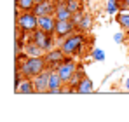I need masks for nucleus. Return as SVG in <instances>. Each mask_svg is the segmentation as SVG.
I'll return each mask as SVG.
<instances>
[{
    "label": "nucleus",
    "instance_id": "2eb2a0df",
    "mask_svg": "<svg viewBox=\"0 0 129 122\" xmlns=\"http://www.w3.org/2000/svg\"><path fill=\"white\" fill-rule=\"evenodd\" d=\"M18 94H33L35 93V85H33V80L31 79H23V82L14 89Z\"/></svg>",
    "mask_w": 129,
    "mask_h": 122
},
{
    "label": "nucleus",
    "instance_id": "f03ea898",
    "mask_svg": "<svg viewBox=\"0 0 129 122\" xmlns=\"http://www.w3.org/2000/svg\"><path fill=\"white\" fill-rule=\"evenodd\" d=\"M84 45H86V37H84V33H82L80 30H77L75 33L64 37L58 47L63 49V52L66 56H73V58H75V56H79V54L82 52V47H84Z\"/></svg>",
    "mask_w": 129,
    "mask_h": 122
},
{
    "label": "nucleus",
    "instance_id": "dca6fc26",
    "mask_svg": "<svg viewBox=\"0 0 129 122\" xmlns=\"http://www.w3.org/2000/svg\"><path fill=\"white\" fill-rule=\"evenodd\" d=\"M115 21L124 32H129V11H119L115 14Z\"/></svg>",
    "mask_w": 129,
    "mask_h": 122
},
{
    "label": "nucleus",
    "instance_id": "20e7f679",
    "mask_svg": "<svg viewBox=\"0 0 129 122\" xmlns=\"http://www.w3.org/2000/svg\"><path fill=\"white\" fill-rule=\"evenodd\" d=\"M30 40H33L44 52H49L51 49L56 47V37L52 33H47V32H42V30H35L30 33Z\"/></svg>",
    "mask_w": 129,
    "mask_h": 122
},
{
    "label": "nucleus",
    "instance_id": "cd10ccee",
    "mask_svg": "<svg viewBox=\"0 0 129 122\" xmlns=\"http://www.w3.org/2000/svg\"><path fill=\"white\" fill-rule=\"evenodd\" d=\"M126 42H127V44H129V35H127V37H126Z\"/></svg>",
    "mask_w": 129,
    "mask_h": 122
},
{
    "label": "nucleus",
    "instance_id": "4468645a",
    "mask_svg": "<svg viewBox=\"0 0 129 122\" xmlns=\"http://www.w3.org/2000/svg\"><path fill=\"white\" fill-rule=\"evenodd\" d=\"M94 91V84H92V80L87 77V75H84V79L80 80V84L77 85V94H91Z\"/></svg>",
    "mask_w": 129,
    "mask_h": 122
},
{
    "label": "nucleus",
    "instance_id": "c85d7f7f",
    "mask_svg": "<svg viewBox=\"0 0 129 122\" xmlns=\"http://www.w3.org/2000/svg\"><path fill=\"white\" fill-rule=\"evenodd\" d=\"M39 2H44V0H35V4H39Z\"/></svg>",
    "mask_w": 129,
    "mask_h": 122
},
{
    "label": "nucleus",
    "instance_id": "423d86ee",
    "mask_svg": "<svg viewBox=\"0 0 129 122\" xmlns=\"http://www.w3.org/2000/svg\"><path fill=\"white\" fill-rule=\"evenodd\" d=\"M77 32V26L72 23V19H66V21H58L56 23V30H54V37H56V45H59L61 40L64 37L72 35Z\"/></svg>",
    "mask_w": 129,
    "mask_h": 122
},
{
    "label": "nucleus",
    "instance_id": "bb28decb",
    "mask_svg": "<svg viewBox=\"0 0 129 122\" xmlns=\"http://www.w3.org/2000/svg\"><path fill=\"white\" fill-rule=\"evenodd\" d=\"M124 87H126V89H127V91H129V77H127V79H126V80H124Z\"/></svg>",
    "mask_w": 129,
    "mask_h": 122
},
{
    "label": "nucleus",
    "instance_id": "39448f33",
    "mask_svg": "<svg viewBox=\"0 0 129 122\" xmlns=\"http://www.w3.org/2000/svg\"><path fill=\"white\" fill-rule=\"evenodd\" d=\"M77 61L73 59V56H66L58 66H56V70H58V73H59V77H61V80H63V84L66 85L68 84V80L73 77V73L77 72Z\"/></svg>",
    "mask_w": 129,
    "mask_h": 122
},
{
    "label": "nucleus",
    "instance_id": "f3484780",
    "mask_svg": "<svg viewBox=\"0 0 129 122\" xmlns=\"http://www.w3.org/2000/svg\"><path fill=\"white\" fill-rule=\"evenodd\" d=\"M63 85H64V84H63V80H61V77H59V73H58V70L51 66V75H49V89H56V87H63Z\"/></svg>",
    "mask_w": 129,
    "mask_h": 122
},
{
    "label": "nucleus",
    "instance_id": "1a4fd4ad",
    "mask_svg": "<svg viewBox=\"0 0 129 122\" xmlns=\"http://www.w3.org/2000/svg\"><path fill=\"white\" fill-rule=\"evenodd\" d=\"M54 11H56V0H44L35 4L33 7V12L37 16H49V14H54Z\"/></svg>",
    "mask_w": 129,
    "mask_h": 122
},
{
    "label": "nucleus",
    "instance_id": "9b49d317",
    "mask_svg": "<svg viewBox=\"0 0 129 122\" xmlns=\"http://www.w3.org/2000/svg\"><path fill=\"white\" fill-rule=\"evenodd\" d=\"M56 23H58V19L54 18V14H49V16H39V30L54 35Z\"/></svg>",
    "mask_w": 129,
    "mask_h": 122
},
{
    "label": "nucleus",
    "instance_id": "6ab92c4d",
    "mask_svg": "<svg viewBox=\"0 0 129 122\" xmlns=\"http://www.w3.org/2000/svg\"><path fill=\"white\" fill-rule=\"evenodd\" d=\"M14 2L19 11H33L35 7V0H14Z\"/></svg>",
    "mask_w": 129,
    "mask_h": 122
},
{
    "label": "nucleus",
    "instance_id": "4be33fe9",
    "mask_svg": "<svg viewBox=\"0 0 129 122\" xmlns=\"http://www.w3.org/2000/svg\"><path fill=\"white\" fill-rule=\"evenodd\" d=\"M21 54H24V45L19 42V39H16L14 40V58L18 59V58H21Z\"/></svg>",
    "mask_w": 129,
    "mask_h": 122
},
{
    "label": "nucleus",
    "instance_id": "a878e982",
    "mask_svg": "<svg viewBox=\"0 0 129 122\" xmlns=\"http://www.w3.org/2000/svg\"><path fill=\"white\" fill-rule=\"evenodd\" d=\"M120 4H122V7H120V11H129V0H122Z\"/></svg>",
    "mask_w": 129,
    "mask_h": 122
},
{
    "label": "nucleus",
    "instance_id": "9d476101",
    "mask_svg": "<svg viewBox=\"0 0 129 122\" xmlns=\"http://www.w3.org/2000/svg\"><path fill=\"white\" fill-rule=\"evenodd\" d=\"M73 12L68 9L66 5V0H56V11H54V18L58 21H66V19H72Z\"/></svg>",
    "mask_w": 129,
    "mask_h": 122
},
{
    "label": "nucleus",
    "instance_id": "7ed1b4c3",
    "mask_svg": "<svg viewBox=\"0 0 129 122\" xmlns=\"http://www.w3.org/2000/svg\"><path fill=\"white\" fill-rule=\"evenodd\" d=\"M16 26L23 33H31L39 28V16L33 11H23L19 16H16Z\"/></svg>",
    "mask_w": 129,
    "mask_h": 122
},
{
    "label": "nucleus",
    "instance_id": "5701e85b",
    "mask_svg": "<svg viewBox=\"0 0 129 122\" xmlns=\"http://www.w3.org/2000/svg\"><path fill=\"white\" fill-rule=\"evenodd\" d=\"M91 58H92L94 61H105V51L96 47V49L91 51Z\"/></svg>",
    "mask_w": 129,
    "mask_h": 122
},
{
    "label": "nucleus",
    "instance_id": "f257e3e1",
    "mask_svg": "<svg viewBox=\"0 0 129 122\" xmlns=\"http://www.w3.org/2000/svg\"><path fill=\"white\" fill-rule=\"evenodd\" d=\"M16 63H19V70H21L24 79H33L35 75H39L40 72H44L49 65L44 56H37V58H18Z\"/></svg>",
    "mask_w": 129,
    "mask_h": 122
},
{
    "label": "nucleus",
    "instance_id": "f8f14e48",
    "mask_svg": "<svg viewBox=\"0 0 129 122\" xmlns=\"http://www.w3.org/2000/svg\"><path fill=\"white\" fill-rule=\"evenodd\" d=\"M84 75H86V73H84V70L79 66V68H77V72L73 73V77L68 80V84H66L68 87L64 89V93H77V85H79V84H80V80L84 79Z\"/></svg>",
    "mask_w": 129,
    "mask_h": 122
},
{
    "label": "nucleus",
    "instance_id": "6e6552de",
    "mask_svg": "<svg viewBox=\"0 0 129 122\" xmlns=\"http://www.w3.org/2000/svg\"><path fill=\"white\" fill-rule=\"evenodd\" d=\"M44 58H45V61H47V65H49V66L56 68V66H58V65L66 58V54L63 52V49H61V47H54V49H51L49 52H45V54H44Z\"/></svg>",
    "mask_w": 129,
    "mask_h": 122
},
{
    "label": "nucleus",
    "instance_id": "0eeeda50",
    "mask_svg": "<svg viewBox=\"0 0 129 122\" xmlns=\"http://www.w3.org/2000/svg\"><path fill=\"white\" fill-rule=\"evenodd\" d=\"M49 75H51V66H47L44 72H40L39 75H35L31 80L35 85V93H47L49 91Z\"/></svg>",
    "mask_w": 129,
    "mask_h": 122
},
{
    "label": "nucleus",
    "instance_id": "412c9836",
    "mask_svg": "<svg viewBox=\"0 0 129 122\" xmlns=\"http://www.w3.org/2000/svg\"><path fill=\"white\" fill-rule=\"evenodd\" d=\"M66 5L72 12H79L82 11V0H66Z\"/></svg>",
    "mask_w": 129,
    "mask_h": 122
},
{
    "label": "nucleus",
    "instance_id": "b1692460",
    "mask_svg": "<svg viewBox=\"0 0 129 122\" xmlns=\"http://www.w3.org/2000/svg\"><path fill=\"white\" fill-rule=\"evenodd\" d=\"M84 16H86V12H84V11H79V12H73V16H72V23H73L75 26H79Z\"/></svg>",
    "mask_w": 129,
    "mask_h": 122
},
{
    "label": "nucleus",
    "instance_id": "393cba45",
    "mask_svg": "<svg viewBox=\"0 0 129 122\" xmlns=\"http://www.w3.org/2000/svg\"><path fill=\"white\" fill-rule=\"evenodd\" d=\"M113 42H115V44H124V42H126V35H124L122 32L113 33Z\"/></svg>",
    "mask_w": 129,
    "mask_h": 122
},
{
    "label": "nucleus",
    "instance_id": "a211bd4d",
    "mask_svg": "<svg viewBox=\"0 0 129 122\" xmlns=\"http://www.w3.org/2000/svg\"><path fill=\"white\" fill-rule=\"evenodd\" d=\"M122 4L119 0H107V5H105V11H107L108 16H115L119 11H120Z\"/></svg>",
    "mask_w": 129,
    "mask_h": 122
},
{
    "label": "nucleus",
    "instance_id": "ddd939ff",
    "mask_svg": "<svg viewBox=\"0 0 129 122\" xmlns=\"http://www.w3.org/2000/svg\"><path fill=\"white\" fill-rule=\"evenodd\" d=\"M44 54H45V52H44L33 40H28L24 44V56H28V58H37V56H44Z\"/></svg>",
    "mask_w": 129,
    "mask_h": 122
},
{
    "label": "nucleus",
    "instance_id": "aec40b11",
    "mask_svg": "<svg viewBox=\"0 0 129 122\" xmlns=\"http://www.w3.org/2000/svg\"><path fill=\"white\" fill-rule=\"evenodd\" d=\"M91 26H92V18H91L89 14H86V16L82 18V21H80V24L77 26V30H80V32H87Z\"/></svg>",
    "mask_w": 129,
    "mask_h": 122
}]
</instances>
